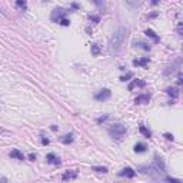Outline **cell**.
I'll use <instances>...</instances> for the list:
<instances>
[{
	"mask_svg": "<svg viewBox=\"0 0 183 183\" xmlns=\"http://www.w3.org/2000/svg\"><path fill=\"white\" fill-rule=\"evenodd\" d=\"M107 118H109V116H103V118H99V119H97V123H103Z\"/></svg>",
	"mask_w": 183,
	"mask_h": 183,
	"instance_id": "cell-27",
	"label": "cell"
},
{
	"mask_svg": "<svg viewBox=\"0 0 183 183\" xmlns=\"http://www.w3.org/2000/svg\"><path fill=\"white\" fill-rule=\"evenodd\" d=\"M149 100H150V94L149 93H142L135 99V103L136 104H145V103H149Z\"/></svg>",
	"mask_w": 183,
	"mask_h": 183,
	"instance_id": "cell-5",
	"label": "cell"
},
{
	"mask_svg": "<svg viewBox=\"0 0 183 183\" xmlns=\"http://www.w3.org/2000/svg\"><path fill=\"white\" fill-rule=\"evenodd\" d=\"M178 85H182V75L179 73V76H178Z\"/></svg>",
	"mask_w": 183,
	"mask_h": 183,
	"instance_id": "cell-29",
	"label": "cell"
},
{
	"mask_svg": "<svg viewBox=\"0 0 183 183\" xmlns=\"http://www.w3.org/2000/svg\"><path fill=\"white\" fill-rule=\"evenodd\" d=\"M57 23H60L62 26H69V24H70V20H67L65 17V19H62V20H59V22H57Z\"/></svg>",
	"mask_w": 183,
	"mask_h": 183,
	"instance_id": "cell-22",
	"label": "cell"
},
{
	"mask_svg": "<svg viewBox=\"0 0 183 183\" xmlns=\"http://www.w3.org/2000/svg\"><path fill=\"white\" fill-rule=\"evenodd\" d=\"M66 16V10L62 9V7H57V9H55L52 12V20L53 22H59V20L65 19Z\"/></svg>",
	"mask_w": 183,
	"mask_h": 183,
	"instance_id": "cell-3",
	"label": "cell"
},
{
	"mask_svg": "<svg viewBox=\"0 0 183 183\" xmlns=\"http://www.w3.org/2000/svg\"><path fill=\"white\" fill-rule=\"evenodd\" d=\"M164 137L167 140H173V135H170V133H164Z\"/></svg>",
	"mask_w": 183,
	"mask_h": 183,
	"instance_id": "cell-25",
	"label": "cell"
},
{
	"mask_svg": "<svg viewBox=\"0 0 183 183\" xmlns=\"http://www.w3.org/2000/svg\"><path fill=\"white\" fill-rule=\"evenodd\" d=\"M89 20H90V22H96V23H99L100 17H99V16H92V14H90V16H89Z\"/></svg>",
	"mask_w": 183,
	"mask_h": 183,
	"instance_id": "cell-23",
	"label": "cell"
},
{
	"mask_svg": "<svg viewBox=\"0 0 183 183\" xmlns=\"http://www.w3.org/2000/svg\"><path fill=\"white\" fill-rule=\"evenodd\" d=\"M146 149H147V147H146L145 143H136V145H135V152H136V153H143V152H146Z\"/></svg>",
	"mask_w": 183,
	"mask_h": 183,
	"instance_id": "cell-15",
	"label": "cell"
},
{
	"mask_svg": "<svg viewBox=\"0 0 183 183\" xmlns=\"http://www.w3.org/2000/svg\"><path fill=\"white\" fill-rule=\"evenodd\" d=\"M166 93L169 94V96H173V97H178L179 96L178 89H174V87H167V89H166Z\"/></svg>",
	"mask_w": 183,
	"mask_h": 183,
	"instance_id": "cell-17",
	"label": "cell"
},
{
	"mask_svg": "<svg viewBox=\"0 0 183 183\" xmlns=\"http://www.w3.org/2000/svg\"><path fill=\"white\" fill-rule=\"evenodd\" d=\"M46 160L49 162V163L55 164V166H60V164H62L60 159H59V156H56L55 153H49V155L46 156Z\"/></svg>",
	"mask_w": 183,
	"mask_h": 183,
	"instance_id": "cell-7",
	"label": "cell"
},
{
	"mask_svg": "<svg viewBox=\"0 0 183 183\" xmlns=\"http://www.w3.org/2000/svg\"><path fill=\"white\" fill-rule=\"evenodd\" d=\"M29 159L34 162V160H36V155H33V153H30V155H29Z\"/></svg>",
	"mask_w": 183,
	"mask_h": 183,
	"instance_id": "cell-28",
	"label": "cell"
},
{
	"mask_svg": "<svg viewBox=\"0 0 183 183\" xmlns=\"http://www.w3.org/2000/svg\"><path fill=\"white\" fill-rule=\"evenodd\" d=\"M146 34H147V36H150L152 39H155V42H157V40H159V37L156 36V33L153 32V30H150V29H147V30H146Z\"/></svg>",
	"mask_w": 183,
	"mask_h": 183,
	"instance_id": "cell-19",
	"label": "cell"
},
{
	"mask_svg": "<svg viewBox=\"0 0 183 183\" xmlns=\"http://www.w3.org/2000/svg\"><path fill=\"white\" fill-rule=\"evenodd\" d=\"M9 156L12 157V159H17V160H24V155L22 153V152L19 150V149H14V150H12L9 153Z\"/></svg>",
	"mask_w": 183,
	"mask_h": 183,
	"instance_id": "cell-10",
	"label": "cell"
},
{
	"mask_svg": "<svg viewBox=\"0 0 183 183\" xmlns=\"http://www.w3.org/2000/svg\"><path fill=\"white\" fill-rule=\"evenodd\" d=\"M109 135L116 140H122L123 136L126 135V127L123 126L122 123H114L109 127Z\"/></svg>",
	"mask_w": 183,
	"mask_h": 183,
	"instance_id": "cell-2",
	"label": "cell"
},
{
	"mask_svg": "<svg viewBox=\"0 0 183 183\" xmlns=\"http://www.w3.org/2000/svg\"><path fill=\"white\" fill-rule=\"evenodd\" d=\"M76 178H77V172H75V170H67V172H65L63 176H62V179H63L65 182L73 180V179H76Z\"/></svg>",
	"mask_w": 183,
	"mask_h": 183,
	"instance_id": "cell-8",
	"label": "cell"
},
{
	"mask_svg": "<svg viewBox=\"0 0 183 183\" xmlns=\"http://www.w3.org/2000/svg\"><path fill=\"white\" fill-rule=\"evenodd\" d=\"M110 96H112V92L109 89H103L94 94V99H96V100H100V102H104V100L110 99Z\"/></svg>",
	"mask_w": 183,
	"mask_h": 183,
	"instance_id": "cell-4",
	"label": "cell"
},
{
	"mask_svg": "<svg viewBox=\"0 0 183 183\" xmlns=\"http://www.w3.org/2000/svg\"><path fill=\"white\" fill-rule=\"evenodd\" d=\"M16 6H17V7H20V9H26V7H27V3H26V2H22V0H17V2H16Z\"/></svg>",
	"mask_w": 183,
	"mask_h": 183,
	"instance_id": "cell-20",
	"label": "cell"
},
{
	"mask_svg": "<svg viewBox=\"0 0 183 183\" xmlns=\"http://www.w3.org/2000/svg\"><path fill=\"white\" fill-rule=\"evenodd\" d=\"M93 170L97 173H107V167H104V166H94Z\"/></svg>",
	"mask_w": 183,
	"mask_h": 183,
	"instance_id": "cell-18",
	"label": "cell"
},
{
	"mask_svg": "<svg viewBox=\"0 0 183 183\" xmlns=\"http://www.w3.org/2000/svg\"><path fill=\"white\" fill-rule=\"evenodd\" d=\"M146 86V82H143V80H133L130 85H129V90H133L135 87H145Z\"/></svg>",
	"mask_w": 183,
	"mask_h": 183,
	"instance_id": "cell-11",
	"label": "cell"
},
{
	"mask_svg": "<svg viewBox=\"0 0 183 183\" xmlns=\"http://www.w3.org/2000/svg\"><path fill=\"white\" fill-rule=\"evenodd\" d=\"M126 33H127V30L125 27H119L116 32L113 33V36L110 37V40H109L110 50H119V49H120V46L123 44L125 39H126Z\"/></svg>",
	"mask_w": 183,
	"mask_h": 183,
	"instance_id": "cell-1",
	"label": "cell"
},
{
	"mask_svg": "<svg viewBox=\"0 0 183 183\" xmlns=\"http://www.w3.org/2000/svg\"><path fill=\"white\" fill-rule=\"evenodd\" d=\"M118 174L119 176H122V178H135L136 172L132 169V167H125V169H122Z\"/></svg>",
	"mask_w": 183,
	"mask_h": 183,
	"instance_id": "cell-6",
	"label": "cell"
},
{
	"mask_svg": "<svg viewBox=\"0 0 183 183\" xmlns=\"http://www.w3.org/2000/svg\"><path fill=\"white\" fill-rule=\"evenodd\" d=\"M60 140H62V143H65V145H69V143H72V142L75 140V139H73V133H69V135L63 136Z\"/></svg>",
	"mask_w": 183,
	"mask_h": 183,
	"instance_id": "cell-14",
	"label": "cell"
},
{
	"mask_svg": "<svg viewBox=\"0 0 183 183\" xmlns=\"http://www.w3.org/2000/svg\"><path fill=\"white\" fill-rule=\"evenodd\" d=\"M167 182H169V183H182V180H179V179H173V178H167Z\"/></svg>",
	"mask_w": 183,
	"mask_h": 183,
	"instance_id": "cell-24",
	"label": "cell"
},
{
	"mask_svg": "<svg viewBox=\"0 0 183 183\" xmlns=\"http://www.w3.org/2000/svg\"><path fill=\"white\" fill-rule=\"evenodd\" d=\"M150 59L149 57H142V59H135L133 65L135 66H140V67H146V65H149Z\"/></svg>",
	"mask_w": 183,
	"mask_h": 183,
	"instance_id": "cell-9",
	"label": "cell"
},
{
	"mask_svg": "<svg viewBox=\"0 0 183 183\" xmlns=\"http://www.w3.org/2000/svg\"><path fill=\"white\" fill-rule=\"evenodd\" d=\"M0 183H7V179H6V178H0Z\"/></svg>",
	"mask_w": 183,
	"mask_h": 183,
	"instance_id": "cell-30",
	"label": "cell"
},
{
	"mask_svg": "<svg viewBox=\"0 0 183 183\" xmlns=\"http://www.w3.org/2000/svg\"><path fill=\"white\" fill-rule=\"evenodd\" d=\"M133 46H135V47H140V49L146 50V52H149V50H150V46H149L147 43H145V42H133Z\"/></svg>",
	"mask_w": 183,
	"mask_h": 183,
	"instance_id": "cell-13",
	"label": "cell"
},
{
	"mask_svg": "<svg viewBox=\"0 0 183 183\" xmlns=\"http://www.w3.org/2000/svg\"><path fill=\"white\" fill-rule=\"evenodd\" d=\"M100 52H102L100 46H99L97 43H93V44H92V55H93V56H99Z\"/></svg>",
	"mask_w": 183,
	"mask_h": 183,
	"instance_id": "cell-16",
	"label": "cell"
},
{
	"mask_svg": "<svg viewBox=\"0 0 183 183\" xmlns=\"http://www.w3.org/2000/svg\"><path fill=\"white\" fill-rule=\"evenodd\" d=\"M132 77H133V73H130V72H129L126 76H122V77H120V80H122V82H126V80L132 79Z\"/></svg>",
	"mask_w": 183,
	"mask_h": 183,
	"instance_id": "cell-21",
	"label": "cell"
},
{
	"mask_svg": "<svg viewBox=\"0 0 183 183\" xmlns=\"http://www.w3.org/2000/svg\"><path fill=\"white\" fill-rule=\"evenodd\" d=\"M42 143H43V145H49L50 142H49V139H46L44 136H42Z\"/></svg>",
	"mask_w": 183,
	"mask_h": 183,
	"instance_id": "cell-26",
	"label": "cell"
},
{
	"mask_svg": "<svg viewBox=\"0 0 183 183\" xmlns=\"http://www.w3.org/2000/svg\"><path fill=\"white\" fill-rule=\"evenodd\" d=\"M139 130H140L142 135H143L145 137H147V139H150V137H152V132L149 130L146 126H143V125H140V126H139Z\"/></svg>",
	"mask_w": 183,
	"mask_h": 183,
	"instance_id": "cell-12",
	"label": "cell"
}]
</instances>
